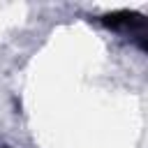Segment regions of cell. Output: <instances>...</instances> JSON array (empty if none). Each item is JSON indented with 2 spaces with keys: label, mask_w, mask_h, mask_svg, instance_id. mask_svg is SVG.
Masks as SVG:
<instances>
[{
  "label": "cell",
  "mask_w": 148,
  "mask_h": 148,
  "mask_svg": "<svg viewBox=\"0 0 148 148\" xmlns=\"http://www.w3.org/2000/svg\"><path fill=\"white\" fill-rule=\"evenodd\" d=\"M99 21L109 28L130 32V37L139 39V46L146 49V18L141 14H136V12H113V14H104Z\"/></svg>",
  "instance_id": "6da1fadb"
},
{
  "label": "cell",
  "mask_w": 148,
  "mask_h": 148,
  "mask_svg": "<svg viewBox=\"0 0 148 148\" xmlns=\"http://www.w3.org/2000/svg\"><path fill=\"white\" fill-rule=\"evenodd\" d=\"M0 148H9V146H2V143H0Z\"/></svg>",
  "instance_id": "7a4b0ae2"
}]
</instances>
